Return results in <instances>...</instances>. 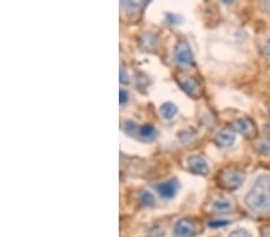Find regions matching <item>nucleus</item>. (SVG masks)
<instances>
[{"label": "nucleus", "mask_w": 270, "mask_h": 237, "mask_svg": "<svg viewBox=\"0 0 270 237\" xmlns=\"http://www.w3.org/2000/svg\"><path fill=\"white\" fill-rule=\"evenodd\" d=\"M245 203L256 213L270 212V175L258 176L251 191L245 197Z\"/></svg>", "instance_id": "f257e3e1"}, {"label": "nucleus", "mask_w": 270, "mask_h": 237, "mask_svg": "<svg viewBox=\"0 0 270 237\" xmlns=\"http://www.w3.org/2000/svg\"><path fill=\"white\" fill-rule=\"evenodd\" d=\"M244 172L240 171L236 168H227L222 170L221 174L219 175L218 182L219 186L222 187L225 189H230V191H233V189L239 188L244 182Z\"/></svg>", "instance_id": "f03ea898"}, {"label": "nucleus", "mask_w": 270, "mask_h": 237, "mask_svg": "<svg viewBox=\"0 0 270 237\" xmlns=\"http://www.w3.org/2000/svg\"><path fill=\"white\" fill-rule=\"evenodd\" d=\"M232 128L235 132L240 133L246 136V138H255L257 135V127L255 122L249 118H240L236 119L232 122Z\"/></svg>", "instance_id": "7ed1b4c3"}, {"label": "nucleus", "mask_w": 270, "mask_h": 237, "mask_svg": "<svg viewBox=\"0 0 270 237\" xmlns=\"http://www.w3.org/2000/svg\"><path fill=\"white\" fill-rule=\"evenodd\" d=\"M175 60L180 64V65H192L193 64V54L189 46L188 42L185 41H179L175 47Z\"/></svg>", "instance_id": "20e7f679"}, {"label": "nucleus", "mask_w": 270, "mask_h": 237, "mask_svg": "<svg viewBox=\"0 0 270 237\" xmlns=\"http://www.w3.org/2000/svg\"><path fill=\"white\" fill-rule=\"evenodd\" d=\"M155 188H156L160 197L165 198V199H172L179 191V182H178L177 178H172V180L166 181V182L158 183Z\"/></svg>", "instance_id": "39448f33"}, {"label": "nucleus", "mask_w": 270, "mask_h": 237, "mask_svg": "<svg viewBox=\"0 0 270 237\" xmlns=\"http://www.w3.org/2000/svg\"><path fill=\"white\" fill-rule=\"evenodd\" d=\"M180 86L186 94L190 95V96L198 97L202 94V86L199 85V83L196 79L191 77H183L178 79Z\"/></svg>", "instance_id": "423d86ee"}, {"label": "nucleus", "mask_w": 270, "mask_h": 237, "mask_svg": "<svg viewBox=\"0 0 270 237\" xmlns=\"http://www.w3.org/2000/svg\"><path fill=\"white\" fill-rule=\"evenodd\" d=\"M189 168L192 172L198 175H208L209 172V167H208L207 161L200 156H191L188 160Z\"/></svg>", "instance_id": "0eeeda50"}, {"label": "nucleus", "mask_w": 270, "mask_h": 237, "mask_svg": "<svg viewBox=\"0 0 270 237\" xmlns=\"http://www.w3.org/2000/svg\"><path fill=\"white\" fill-rule=\"evenodd\" d=\"M194 235V227L189 220L182 219L174 225L175 237H192Z\"/></svg>", "instance_id": "6e6552de"}, {"label": "nucleus", "mask_w": 270, "mask_h": 237, "mask_svg": "<svg viewBox=\"0 0 270 237\" xmlns=\"http://www.w3.org/2000/svg\"><path fill=\"white\" fill-rule=\"evenodd\" d=\"M235 135L231 130H224L215 136V143L220 147H230L234 144Z\"/></svg>", "instance_id": "1a4fd4ad"}, {"label": "nucleus", "mask_w": 270, "mask_h": 237, "mask_svg": "<svg viewBox=\"0 0 270 237\" xmlns=\"http://www.w3.org/2000/svg\"><path fill=\"white\" fill-rule=\"evenodd\" d=\"M156 130L152 126V125H144L138 128L137 136L143 141H152L156 138Z\"/></svg>", "instance_id": "9d476101"}, {"label": "nucleus", "mask_w": 270, "mask_h": 237, "mask_svg": "<svg viewBox=\"0 0 270 237\" xmlns=\"http://www.w3.org/2000/svg\"><path fill=\"white\" fill-rule=\"evenodd\" d=\"M213 210L216 213L220 214H227L232 211V203L226 199H219L213 203Z\"/></svg>", "instance_id": "9b49d317"}, {"label": "nucleus", "mask_w": 270, "mask_h": 237, "mask_svg": "<svg viewBox=\"0 0 270 237\" xmlns=\"http://www.w3.org/2000/svg\"><path fill=\"white\" fill-rule=\"evenodd\" d=\"M177 110H178L177 107H175L173 103L167 102L165 103V104H162V107H161L160 109V113L166 120H171L174 118V115L177 114Z\"/></svg>", "instance_id": "f8f14e48"}, {"label": "nucleus", "mask_w": 270, "mask_h": 237, "mask_svg": "<svg viewBox=\"0 0 270 237\" xmlns=\"http://www.w3.org/2000/svg\"><path fill=\"white\" fill-rule=\"evenodd\" d=\"M141 42L143 44L144 48L152 51V49H154L157 46V37L154 34H152V33H148V34L143 35V37L141 38Z\"/></svg>", "instance_id": "ddd939ff"}, {"label": "nucleus", "mask_w": 270, "mask_h": 237, "mask_svg": "<svg viewBox=\"0 0 270 237\" xmlns=\"http://www.w3.org/2000/svg\"><path fill=\"white\" fill-rule=\"evenodd\" d=\"M256 149H257V151L260 152L261 155L270 158V140H268V139H263V140L258 141V143L256 144Z\"/></svg>", "instance_id": "4468645a"}, {"label": "nucleus", "mask_w": 270, "mask_h": 237, "mask_svg": "<svg viewBox=\"0 0 270 237\" xmlns=\"http://www.w3.org/2000/svg\"><path fill=\"white\" fill-rule=\"evenodd\" d=\"M138 128L140 127H137V125L132 121H126L124 125V131L131 136H137Z\"/></svg>", "instance_id": "2eb2a0df"}, {"label": "nucleus", "mask_w": 270, "mask_h": 237, "mask_svg": "<svg viewBox=\"0 0 270 237\" xmlns=\"http://www.w3.org/2000/svg\"><path fill=\"white\" fill-rule=\"evenodd\" d=\"M140 200L143 205H147V206H153L155 203L154 195L150 193V192H143V193L141 194Z\"/></svg>", "instance_id": "dca6fc26"}, {"label": "nucleus", "mask_w": 270, "mask_h": 237, "mask_svg": "<svg viewBox=\"0 0 270 237\" xmlns=\"http://www.w3.org/2000/svg\"><path fill=\"white\" fill-rule=\"evenodd\" d=\"M230 237H252V235L249 231L245 230V229H238V230H234L233 233H231Z\"/></svg>", "instance_id": "f3484780"}, {"label": "nucleus", "mask_w": 270, "mask_h": 237, "mask_svg": "<svg viewBox=\"0 0 270 237\" xmlns=\"http://www.w3.org/2000/svg\"><path fill=\"white\" fill-rule=\"evenodd\" d=\"M230 224L228 220H213V222L209 223L210 228H224L226 225Z\"/></svg>", "instance_id": "a211bd4d"}, {"label": "nucleus", "mask_w": 270, "mask_h": 237, "mask_svg": "<svg viewBox=\"0 0 270 237\" xmlns=\"http://www.w3.org/2000/svg\"><path fill=\"white\" fill-rule=\"evenodd\" d=\"M120 82L122 84H127L129 83V74H127V72L125 71L124 68H120Z\"/></svg>", "instance_id": "6ab92c4d"}, {"label": "nucleus", "mask_w": 270, "mask_h": 237, "mask_svg": "<svg viewBox=\"0 0 270 237\" xmlns=\"http://www.w3.org/2000/svg\"><path fill=\"white\" fill-rule=\"evenodd\" d=\"M120 97H119V102H120V104H125V103L127 102V100H129V95L125 90H120Z\"/></svg>", "instance_id": "aec40b11"}, {"label": "nucleus", "mask_w": 270, "mask_h": 237, "mask_svg": "<svg viewBox=\"0 0 270 237\" xmlns=\"http://www.w3.org/2000/svg\"><path fill=\"white\" fill-rule=\"evenodd\" d=\"M263 52H264V54L267 55V57H269V58H270V40H269L268 42H267L266 44H264Z\"/></svg>", "instance_id": "412c9836"}, {"label": "nucleus", "mask_w": 270, "mask_h": 237, "mask_svg": "<svg viewBox=\"0 0 270 237\" xmlns=\"http://www.w3.org/2000/svg\"><path fill=\"white\" fill-rule=\"evenodd\" d=\"M261 6H268V9L266 10V12H270V1H264V2H262Z\"/></svg>", "instance_id": "4be33fe9"}, {"label": "nucleus", "mask_w": 270, "mask_h": 237, "mask_svg": "<svg viewBox=\"0 0 270 237\" xmlns=\"http://www.w3.org/2000/svg\"><path fill=\"white\" fill-rule=\"evenodd\" d=\"M262 237H270V228H267L266 230L263 231V235Z\"/></svg>", "instance_id": "5701e85b"}]
</instances>
